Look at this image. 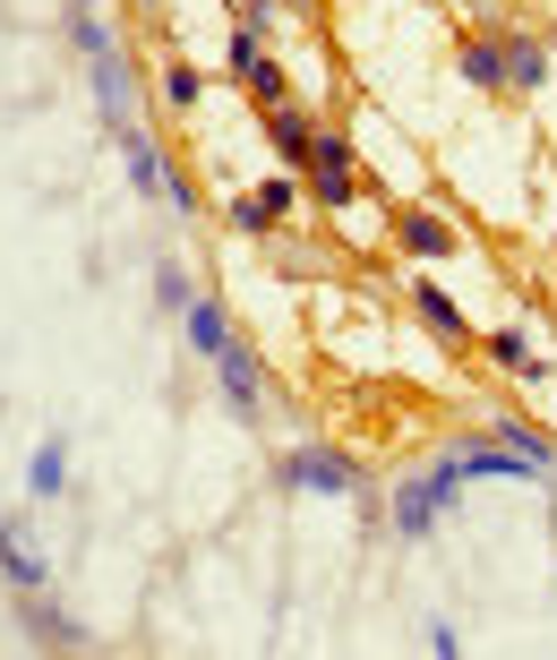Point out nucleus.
<instances>
[{
  "label": "nucleus",
  "mask_w": 557,
  "mask_h": 660,
  "mask_svg": "<svg viewBox=\"0 0 557 660\" xmlns=\"http://www.w3.org/2000/svg\"><path fill=\"white\" fill-rule=\"evenodd\" d=\"M189 335H198L206 352H232V335H223V317H214V309H198V317H189Z\"/></svg>",
  "instance_id": "f257e3e1"
}]
</instances>
